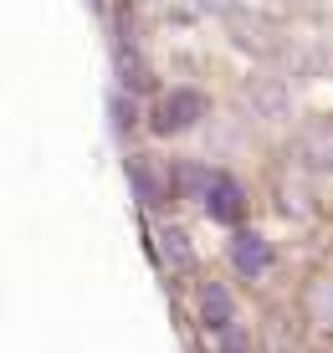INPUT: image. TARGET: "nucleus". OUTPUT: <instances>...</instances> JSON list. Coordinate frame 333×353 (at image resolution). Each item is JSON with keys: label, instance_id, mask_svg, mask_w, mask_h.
I'll return each mask as SVG.
<instances>
[{"label": "nucleus", "instance_id": "nucleus-1", "mask_svg": "<svg viewBox=\"0 0 333 353\" xmlns=\"http://www.w3.org/2000/svg\"><path fill=\"white\" fill-rule=\"evenodd\" d=\"M205 205H211L216 221H236V215H241V190L231 185V179H211V190H205Z\"/></svg>", "mask_w": 333, "mask_h": 353}, {"label": "nucleus", "instance_id": "nucleus-2", "mask_svg": "<svg viewBox=\"0 0 333 353\" xmlns=\"http://www.w3.org/2000/svg\"><path fill=\"white\" fill-rule=\"evenodd\" d=\"M195 113H200V97H195V92H175V97H164V118H159V128H184Z\"/></svg>", "mask_w": 333, "mask_h": 353}, {"label": "nucleus", "instance_id": "nucleus-3", "mask_svg": "<svg viewBox=\"0 0 333 353\" xmlns=\"http://www.w3.org/2000/svg\"><path fill=\"white\" fill-rule=\"evenodd\" d=\"M267 261H272V256H267L262 236H241L236 241V266H241V272H267Z\"/></svg>", "mask_w": 333, "mask_h": 353}]
</instances>
